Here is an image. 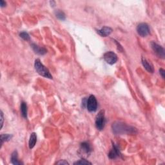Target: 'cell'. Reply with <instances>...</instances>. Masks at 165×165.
I'll list each match as a JSON object with an SVG mask.
<instances>
[{
	"label": "cell",
	"mask_w": 165,
	"mask_h": 165,
	"mask_svg": "<svg viewBox=\"0 0 165 165\" xmlns=\"http://www.w3.org/2000/svg\"><path fill=\"white\" fill-rule=\"evenodd\" d=\"M112 131L116 135H123V134H136L138 130L133 126L127 125L124 122L117 121L112 124Z\"/></svg>",
	"instance_id": "cell-1"
},
{
	"label": "cell",
	"mask_w": 165,
	"mask_h": 165,
	"mask_svg": "<svg viewBox=\"0 0 165 165\" xmlns=\"http://www.w3.org/2000/svg\"><path fill=\"white\" fill-rule=\"evenodd\" d=\"M34 67L35 69H36V72L38 73V74L43 76L44 77H46V78L48 79H52V75H51L48 68L45 67V66L42 64V63L41 62L39 59H37L35 61L34 63Z\"/></svg>",
	"instance_id": "cell-2"
},
{
	"label": "cell",
	"mask_w": 165,
	"mask_h": 165,
	"mask_svg": "<svg viewBox=\"0 0 165 165\" xmlns=\"http://www.w3.org/2000/svg\"><path fill=\"white\" fill-rule=\"evenodd\" d=\"M105 110H101L96 116V126L99 130H102L105 128Z\"/></svg>",
	"instance_id": "cell-3"
},
{
	"label": "cell",
	"mask_w": 165,
	"mask_h": 165,
	"mask_svg": "<svg viewBox=\"0 0 165 165\" xmlns=\"http://www.w3.org/2000/svg\"><path fill=\"white\" fill-rule=\"evenodd\" d=\"M86 108L89 112H96L98 108V101L93 95L90 96L86 102Z\"/></svg>",
	"instance_id": "cell-4"
},
{
	"label": "cell",
	"mask_w": 165,
	"mask_h": 165,
	"mask_svg": "<svg viewBox=\"0 0 165 165\" xmlns=\"http://www.w3.org/2000/svg\"><path fill=\"white\" fill-rule=\"evenodd\" d=\"M137 32L141 37H146L150 34V28L145 23H140L137 27Z\"/></svg>",
	"instance_id": "cell-5"
},
{
	"label": "cell",
	"mask_w": 165,
	"mask_h": 165,
	"mask_svg": "<svg viewBox=\"0 0 165 165\" xmlns=\"http://www.w3.org/2000/svg\"><path fill=\"white\" fill-rule=\"evenodd\" d=\"M105 61L109 65H114L117 61V56L114 52L109 51L105 53L103 56Z\"/></svg>",
	"instance_id": "cell-6"
},
{
	"label": "cell",
	"mask_w": 165,
	"mask_h": 165,
	"mask_svg": "<svg viewBox=\"0 0 165 165\" xmlns=\"http://www.w3.org/2000/svg\"><path fill=\"white\" fill-rule=\"evenodd\" d=\"M151 46H152V50H154V52L157 56H159V58L162 59L164 58L165 51L163 47L159 45H158L157 43H155L154 41L151 43Z\"/></svg>",
	"instance_id": "cell-7"
},
{
	"label": "cell",
	"mask_w": 165,
	"mask_h": 165,
	"mask_svg": "<svg viewBox=\"0 0 165 165\" xmlns=\"http://www.w3.org/2000/svg\"><path fill=\"white\" fill-rule=\"evenodd\" d=\"M120 155H121V152H120L119 148L117 145L113 143L112 149L110 150L109 154H108V157H109L110 159H114L120 157Z\"/></svg>",
	"instance_id": "cell-8"
},
{
	"label": "cell",
	"mask_w": 165,
	"mask_h": 165,
	"mask_svg": "<svg viewBox=\"0 0 165 165\" xmlns=\"http://www.w3.org/2000/svg\"><path fill=\"white\" fill-rule=\"evenodd\" d=\"M112 31L113 30L110 27H104L100 30H98L97 32L101 36L107 37L108 36H109V35L112 32Z\"/></svg>",
	"instance_id": "cell-9"
},
{
	"label": "cell",
	"mask_w": 165,
	"mask_h": 165,
	"mask_svg": "<svg viewBox=\"0 0 165 165\" xmlns=\"http://www.w3.org/2000/svg\"><path fill=\"white\" fill-rule=\"evenodd\" d=\"M80 151L81 152L86 154H90L92 148L90 144L87 142H83L81 144V147H80Z\"/></svg>",
	"instance_id": "cell-10"
},
{
	"label": "cell",
	"mask_w": 165,
	"mask_h": 165,
	"mask_svg": "<svg viewBox=\"0 0 165 165\" xmlns=\"http://www.w3.org/2000/svg\"><path fill=\"white\" fill-rule=\"evenodd\" d=\"M142 64L143 65V67H145V69L147 70L148 72L150 73L154 72V67H153V65L151 64L150 63H149V61H148L145 57L142 58Z\"/></svg>",
	"instance_id": "cell-11"
},
{
	"label": "cell",
	"mask_w": 165,
	"mask_h": 165,
	"mask_svg": "<svg viewBox=\"0 0 165 165\" xmlns=\"http://www.w3.org/2000/svg\"><path fill=\"white\" fill-rule=\"evenodd\" d=\"M31 46L33 49V50L35 52V53H36L37 54H39V55H44L47 52V50L45 48H43V47L39 46L37 45L32 43L31 45Z\"/></svg>",
	"instance_id": "cell-12"
},
{
	"label": "cell",
	"mask_w": 165,
	"mask_h": 165,
	"mask_svg": "<svg viewBox=\"0 0 165 165\" xmlns=\"http://www.w3.org/2000/svg\"><path fill=\"white\" fill-rule=\"evenodd\" d=\"M37 142V136L36 134L33 132L31 134V135L30 136V139L29 142V148L30 149H32L34 147L35 145Z\"/></svg>",
	"instance_id": "cell-13"
},
{
	"label": "cell",
	"mask_w": 165,
	"mask_h": 165,
	"mask_svg": "<svg viewBox=\"0 0 165 165\" xmlns=\"http://www.w3.org/2000/svg\"><path fill=\"white\" fill-rule=\"evenodd\" d=\"M11 162L14 165H20L23 164L22 162H20L18 160V152L17 151H14L11 155Z\"/></svg>",
	"instance_id": "cell-14"
},
{
	"label": "cell",
	"mask_w": 165,
	"mask_h": 165,
	"mask_svg": "<svg viewBox=\"0 0 165 165\" xmlns=\"http://www.w3.org/2000/svg\"><path fill=\"white\" fill-rule=\"evenodd\" d=\"M21 112H22V116L25 119L27 118V105L26 103L23 102L21 104Z\"/></svg>",
	"instance_id": "cell-15"
},
{
	"label": "cell",
	"mask_w": 165,
	"mask_h": 165,
	"mask_svg": "<svg viewBox=\"0 0 165 165\" xmlns=\"http://www.w3.org/2000/svg\"><path fill=\"white\" fill-rule=\"evenodd\" d=\"M55 15L56 16V18L59 20H60L61 21H64L66 19V16L65 14L63 12V11H61L60 10H56L55 11Z\"/></svg>",
	"instance_id": "cell-16"
},
{
	"label": "cell",
	"mask_w": 165,
	"mask_h": 165,
	"mask_svg": "<svg viewBox=\"0 0 165 165\" xmlns=\"http://www.w3.org/2000/svg\"><path fill=\"white\" fill-rule=\"evenodd\" d=\"M12 138V136L10 135V134H1V145H3V144L5 142L9 141L11 139V138Z\"/></svg>",
	"instance_id": "cell-17"
},
{
	"label": "cell",
	"mask_w": 165,
	"mask_h": 165,
	"mask_svg": "<svg viewBox=\"0 0 165 165\" xmlns=\"http://www.w3.org/2000/svg\"><path fill=\"white\" fill-rule=\"evenodd\" d=\"M20 36L22 37V39L25 40V41H30V37L29 34L26 32H21L20 34Z\"/></svg>",
	"instance_id": "cell-18"
},
{
	"label": "cell",
	"mask_w": 165,
	"mask_h": 165,
	"mask_svg": "<svg viewBox=\"0 0 165 165\" xmlns=\"http://www.w3.org/2000/svg\"><path fill=\"white\" fill-rule=\"evenodd\" d=\"M74 164H92L90 162H89L88 161H87L86 159H82L81 160H79L78 161L75 162Z\"/></svg>",
	"instance_id": "cell-19"
},
{
	"label": "cell",
	"mask_w": 165,
	"mask_h": 165,
	"mask_svg": "<svg viewBox=\"0 0 165 165\" xmlns=\"http://www.w3.org/2000/svg\"><path fill=\"white\" fill-rule=\"evenodd\" d=\"M114 42L115 43V44L117 45V49H118V50H119V51H121V52H122L123 51V49H122V47L121 46V45H120L118 42H117L116 40H114Z\"/></svg>",
	"instance_id": "cell-20"
},
{
	"label": "cell",
	"mask_w": 165,
	"mask_h": 165,
	"mask_svg": "<svg viewBox=\"0 0 165 165\" xmlns=\"http://www.w3.org/2000/svg\"><path fill=\"white\" fill-rule=\"evenodd\" d=\"M56 164H69V163L67 161H66L65 160H60V161L56 162Z\"/></svg>",
	"instance_id": "cell-21"
},
{
	"label": "cell",
	"mask_w": 165,
	"mask_h": 165,
	"mask_svg": "<svg viewBox=\"0 0 165 165\" xmlns=\"http://www.w3.org/2000/svg\"><path fill=\"white\" fill-rule=\"evenodd\" d=\"M159 74L161 75V77L162 78L164 79V70L162 68H160L159 69Z\"/></svg>",
	"instance_id": "cell-22"
},
{
	"label": "cell",
	"mask_w": 165,
	"mask_h": 165,
	"mask_svg": "<svg viewBox=\"0 0 165 165\" xmlns=\"http://www.w3.org/2000/svg\"><path fill=\"white\" fill-rule=\"evenodd\" d=\"M1 128H2V127H3V112L2 111H1Z\"/></svg>",
	"instance_id": "cell-23"
},
{
	"label": "cell",
	"mask_w": 165,
	"mask_h": 165,
	"mask_svg": "<svg viewBox=\"0 0 165 165\" xmlns=\"http://www.w3.org/2000/svg\"><path fill=\"white\" fill-rule=\"evenodd\" d=\"M5 6H6V2L4 1L3 0H1V1H0V7L3 8Z\"/></svg>",
	"instance_id": "cell-24"
},
{
	"label": "cell",
	"mask_w": 165,
	"mask_h": 165,
	"mask_svg": "<svg viewBox=\"0 0 165 165\" xmlns=\"http://www.w3.org/2000/svg\"><path fill=\"white\" fill-rule=\"evenodd\" d=\"M50 3L51 4V6H52V7H54V6H55V5H56L55 1H50Z\"/></svg>",
	"instance_id": "cell-25"
}]
</instances>
